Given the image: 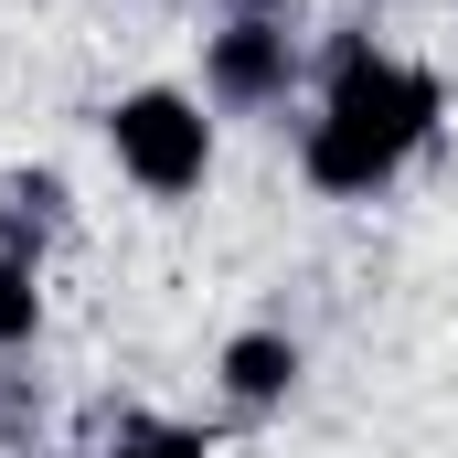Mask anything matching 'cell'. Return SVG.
<instances>
[{"instance_id": "6da1fadb", "label": "cell", "mask_w": 458, "mask_h": 458, "mask_svg": "<svg viewBox=\"0 0 458 458\" xmlns=\"http://www.w3.org/2000/svg\"><path fill=\"white\" fill-rule=\"evenodd\" d=\"M427 139H437V75L405 64V54H384V43H362V32H331V54H320V107L299 128L310 192L373 203Z\"/></svg>"}, {"instance_id": "7a4b0ae2", "label": "cell", "mask_w": 458, "mask_h": 458, "mask_svg": "<svg viewBox=\"0 0 458 458\" xmlns=\"http://www.w3.org/2000/svg\"><path fill=\"white\" fill-rule=\"evenodd\" d=\"M107 149H117V171L149 203H182V192L214 182V117H203V97H182V86H128L107 107Z\"/></svg>"}, {"instance_id": "3957f363", "label": "cell", "mask_w": 458, "mask_h": 458, "mask_svg": "<svg viewBox=\"0 0 458 458\" xmlns=\"http://www.w3.org/2000/svg\"><path fill=\"white\" fill-rule=\"evenodd\" d=\"M288 86H299V32L288 21H214L203 32V107L267 117V107H288Z\"/></svg>"}, {"instance_id": "277c9868", "label": "cell", "mask_w": 458, "mask_h": 458, "mask_svg": "<svg viewBox=\"0 0 458 458\" xmlns=\"http://www.w3.org/2000/svg\"><path fill=\"white\" fill-rule=\"evenodd\" d=\"M214 373H225V405H234V416H267V405H288V394H299V373H310V362H299L288 331H234V342L214 352Z\"/></svg>"}, {"instance_id": "5b68a950", "label": "cell", "mask_w": 458, "mask_h": 458, "mask_svg": "<svg viewBox=\"0 0 458 458\" xmlns=\"http://www.w3.org/2000/svg\"><path fill=\"white\" fill-rule=\"evenodd\" d=\"M64 234V171H0V256L43 267Z\"/></svg>"}, {"instance_id": "8992f818", "label": "cell", "mask_w": 458, "mask_h": 458, "mask_svg": "<svg viewBox=\"0 0 458 458\" xmlns=\"http://www.w3.org/2000/svg\"><path fill=\"white\" fill-rule=\"evenodd\" d=\"M32 331H43V267L0 256V362H11V352H32Z\"/></svg>"}, {"instance_id": "52a82bcc", "label": "cell", "mask_w": 458, "mask_h": 458, "mask_svg": "<svg viewBox=\"0 0 458 458\" xmlns=\"http://www.w3.org/2000/svg\"><path fill=\"white\" fill-rule=\"evenodd\" d=\"M97 458H214V437H192V427H160V416H128Z\"/></svg>"}, {"instance_id": "ba28073f", "label": "cell", "mask_w": 458, "mask_h": 458, "mask_svg": "<svg viewBox=\"0 0 458 458\" xmlns=\"http://www.w3.org/2000/svg\"><path fill=\"white\" fill-rule=\"evenodd\" d=\"M225 21H299V0H214Z\"/></svg>"}, {"instance_id": "9c48e42d", "label": "cell", "mask_w": 458, "mask_h": 458, "mask_svg": "<svg viewBox=\"0 0 458 458\" xmlns=\"http://www.w3.org/2000/svg\"><path fill=\"white\" fill-rule=\"evenodd\" d=\"M448 11H458V0H448Z\"/></svg>"}]
</instances>
